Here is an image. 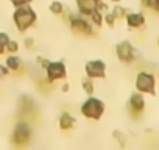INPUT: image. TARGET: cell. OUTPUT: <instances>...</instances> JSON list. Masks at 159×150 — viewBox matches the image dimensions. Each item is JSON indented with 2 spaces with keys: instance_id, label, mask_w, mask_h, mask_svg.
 Wrapping results in <instances>:
<instances>
[{
  "instance_id": "1",
  "label": "cell",
  "mask_w": 159,
  "mask_h": 150,
  "mask_svg": "<svg viewBox=\"0 0 159 150\" xmlns=\"http://www.w3.org/2000/svg\"><path fill=\"white\" fill-rule=\"evenodd\" d=\"M36 19H38L36 17V13H34L33 8H30V5L17 7L16 11H14V14H13V21H14V24H16V27H17V30L20 33H24L30 27H33L34 22H36Z\"/></svg>"
},
{
  "instance_id": "2",
  "label": "cell",
  "mask_w": 159,
  "mask_h": 150,
  "mask_svg": "<svg viewBox=\"0 0 159 150\" xmlns=\"http://www.w3.org/2000/svg\"><path fill=\"white\" fill-rule=\"evenodd\" d=\"M105 113V105L102 100L95 99V97H91L88 99L83 105H81V114L88 119H92V120H98Z\"/></svg>"
},
{
  "instance_id": "3",
  "label": "cell",
  "mask_w": 159,
  "mask_h": 150,
  "mask_svg": "<svg viewBox=\"0 0 159 150\" xmlns=\"http://www.w3.org/2000/svg\"><path fill=\"white\" fill-rule=\"evenodd\" d=\"M69 22H70L72 31L76 33V35H83V36H92L94 35V28H92L94 25H92V22L88 21L83 14H78V16H73L72 14V17L69 19Z\"/></svg>"
},
{
  "instance_id": "4",
  "label": "cell",
  "mask_w": 159,
  "mask_h": 150,
  "mask_svg": "<svg viewBox=\"0 0 159 150\" xmlns=\"http://www.w3.org/2000/svg\"><path fill=\"white\" fill-rule=\"evenodd\" d=\"M31 139V128L27 122H19L16 127H14V131L11 134V141L14 145L17 147H24L30 142Z\"/></svg>"
},
{
  "instance_id": "5",
  "label": "cell",
  "mask_w": 159,
  "mask_h": 150,
  "mask_svg": "<svg viewBox=\"0 0 159 150\" xmlns=\"http://www.w3.org/2000/svg\"><path fill=\"white\" fill-rule=\"evenodd\" d=\"M45 73L47 77L45 80L48 83H53V82H58V80H64L67 77V70H66V64L62 61H53L45 66Z\"/></svg>"
},
{
  "instance_id": "6",
  "label": "cell",
  "mask_w": 159,
  "mask_h": 150,
  "mask_svg": "<svg viewBox=\"0 0 159 150\" xmlns=\"http://www.w3.org/2000/svg\"><path fill=\"white\" fill-rule=\"evenodd\" d=\"M154 86H156V82H154V77L148 72H140L136 78V88L140 91V92H145V94H154Z\"/></svg>"
},
{
  "instance_id": "7",
  "label": "cell",
  "mask_w": 159,
  "mask_h": 150,
  "mask_svg": "<svg viewBox=\"0 0 159 150\" xmlns=\"http://www.w3.org/2000/svg\"><path fill=\"white\" fill-rule=\"evenodd\" d=\"M86 75L89 78H105V72H106V64L102 59H92L86 63Z\"/></svg>"
},
{
  "instance_id": "8",
  "label": "cell",
  "mask_w": 159,
  "mask_h": 150,
  "mask_svg": "<svg viewBox=\"0 0 159 150\" xmlns=\"http://www.w3.org/2000/svg\"><path fill=\"white\" fill-rule=\"evenodd\" d=\"M116 52H117V58L122 61V63H133L136 55H134V49L129 42L123 41L120 44H117L116 47Z\"/></svg>"
},
{
  "instance_id": "9",
  "label": "cell",
  "mask_w": 159,
  "mask_h": 150,
  "mask_svg": "<svg viewBox=\"0 0 159 150\" xmlns=\"http://www.w3.org/2000/svg\"><path fill=\"white\" fill-rule=\"evenodd\" d=\"M143 108H145V100L142 94H137V92L133 94L129 99V111H131L133 119H139L143 113Z\"/></svg>"
},
{
  "instance_id": "10",
  "label": "cell",
  "mask_w": 159,
  "mask_h": 150,
  "mask_svg": "<svg viewBox=\"0 0 159 150\" xmlns=\"http://www.w3.org/2000/svg\"><path fill=\"white\" fill-rule=\"evenodd\" d=\"M76 7H78L80 14L91 16L97 8V2L95 0H76Z\"/></svg>"
},
{
  "instance_id": "11",
  "label": "cell",
  "mask_w": 159,
  "mask_h": 150,
  "mask_svg": "<svg viewBox=\"0 0 159 150\" xmlns=\"http://www.w3.org/2000/svg\"><path fill=\"white\" fill-rule=\"evenodd\" d=\"M125 17H126V24L131 28H140L145 24V17L140 13H131V14H126Z\"/></svg>"
},
{
  "instance_id": "12",
  "label": "cell",
  "mask_w": 159,
  "mask_h": 150,
  "mask_svg": "<svg viewBox=\"0 0 159 150\" xmlns=\"http://www.w3.org/2000/svg\"><path fill=\"white\" fill-rule=\"evenodd\" d=\"M75 127V117L70 113H62L59 116V128L61 130H72Z\"/></svg>"
},
{
  "instance_id": "13",
  "label": "cell",
  "mask_w": 159,
  "mask_h": 150,
  "mask_svg": "<svg viewBox=\"0 0 159 150\" xmlns=\"http://www.w3.org/2000/svg\"><path fill=\"white\" fill-rule=\"evenodd\" d=\"M5 64H7V67H8L10 70L17 72V70H20V67H22V59H20L19 56H16V55H10V56L7 58Z\"/></svg>"
},
{
  "instance_id": "14",
  "label": "cell",
  "mask_w": 159,
  "mask_h": 150,
  "mask_svg": "<svg viewBox=\"0 0 159 150\" xmlns=\"http://www.w3.org/2000/svg\"><path fill=\"white\" fill-rule=\"evenodd\" d=\"M50 13L52 14H55V16H61L62 13H64V7H62V3L61 2H52L50 3Z\"/></svg>"
},
{
  "instance_id": "15",
  "label": "cell",
  "mask_w": 159,
  "mask_h": 150,
  "mask_svg": "<svg viewBox=\"0 0 159 150\" xmlns=\"http://www.w3.org/2000/svg\"><path fill=\"white\" fill-rule=\"evenodd\" d=\"M91 22H92V25H95V27H100L102 24H103V13H100L98 10H95L91 16Z\"/></svg>"
},
{
  "instance_id": "16",
  "label": "cell",
  "mask_w": 159,
  "mask_h": 150,
  "mask_svg": "<svg viewBox=\"0 0 159 150\" xmlns=\"http://www.w3.org/2000/svg\"><path fill=\"white\" fill-rule=\"evenodd\" d=\"M81 85H83V89H84V92H86V94H89V96H91V94L94 92V83H92V78H89V77L83 78Z\"/></svg>"
},
{
  "instance_id": "17",
  "label": "cell",
  "mask_w": 159,
  "mask_h": 150,
  "mask_svg": "<svg viewBox=\"0 0 159 150\" xmlns=\"http://www.w3.org/2000/svg\"><path fill=\"white\" fill-rule=\"evenodd\" d=\"M5 50H7V52H10V53H16V52L19 50V44H17L16 41L10 39V41H8V44L5 45Z\"/></svg>"
},
{
  "instance_id": "18",
  "label": "cell",
  "mask_w": 159,
  "mask_h": 150,
  "mask_svg": "<svg viewBox=\"0 0 159 150\" xmlns=\"http://www.w3.org/2000/svg\"><path fill=\"white\" fill-rule=\"evenodd\" d=\"M112 14H114L116 19H123V17L126 16V11H125V8H122V7H116V8L112 10Z\"/></svg>"
},
{
  "instance_id": "19",
  "label": "cell",
  "mask_w": 159,
  "mask_h": 150,
  "mask_svg": "<svg viewBox=\"0 0 159 150\" xmlns=\"http://www.w3.org/2000/svg\"><path fill=\"white\" fill-rule=\"evenodd\" d=\"M103 19H105V22H106L109 27H112L114 22H116V17H114L112 13H105V17H103Z\"/></svg>"
},
{
  "instance_id": "20",
  "label": "cell",
  "mask_w": 159,
  "mask_h": 150,
  "mask_svg": "<svg viewBox=\"0 0 159 150\" xmlns=\"http://www.w3.org/2000/svg\"><path fill=\"white\" fill-rule=\"evenodd\" d=\"M10 39H11V38H10L7 33L0 31V45H3V47H5V45L8 44V41H10Z\"/></svg>"
},
{
  "instance_id": "21",
  "label": "cell",
  "mask_w": 159,
  "mask_h": 150,
  "mask_svg": "<svg viewBox=\"0 0 159 150\" xmlns=\"http://www.w3.org/2000/svg\"><path fill=\"white\" fill-rule=\"evenodd\" d=\"M10 2L17 8V7H22V5H30V3H31V0H10Z\"/></svg>"
},
{
  "instance_id": "22",
  "label": "cell",
  "mask_w": 159,
  "mask_h": 150,
  "mask_svg": "<svg viewBox=\"0 0 159 150\" xmlns=\"http://www.w3.org/2000/svg\"><path fill=\"white\" fill-rule=\"evenodd\" d=\"M142 5H143L145 8H154L156 0H142Z\"/></svg>"
},
{
  "instance_id": "23",
  "label": "cell",
  "mask_w": 159,
  "mask_h": 150,
  "mask_svg": "<svg viewBox=\"0 0 159 150\" xmlns=\"http://www.w3.org/2000/svg\"><path fill=\"white\" fill-rule=\"evenodd\" d=\"M33 45H34V41H33L31 38H27V39H25V47H27V49H33Z\"/></svg>"
},
{
  "instance_id": "24",
  "label": "cell",
  "mask_w": 159,
  "mask_h": 150,
  "mask_svg": "<svg viewBox=\"0 0 159 150\" xmlns=\"http://www.w3.org/2000/svg\"><path fill=\"white\" fill-rule=\"evenodd\" d=\"M38 61L41 63V66H42L44 69H45V66L48 64V59H45V58H42V56H39V58H38Z\"/></svg>"
},
{
  "instance_id": "25",
  "label": "cell",
  "mask_w": 159,
  "mask_h": 150,
  "mask_svg": "<svg viewBox=\"0 0 159 150\" xmlns=\"http://www.w3.org/2000/svg\"><path fill=\"white\" fill-rule=\"evenodd\" d=\"M5 52H7V50H5V47H3V45H0V55H3Z\"/></svg>"
},
{
  "instance_id": "26",
  "label": "cell",
  "mask_w": 159,
  "mask_h": 150,
  "mask_svg": "<svg viewBox=\"0 0 159 150\" xmlns=\"http://www.w3.org/2000/svg\"><path fill=\"white\" fill-rule=\"evenodd\" d=\"M62 91L67 92V91H69V85H64V86H62Z\"/></svg>"
},
{
  "instance_id": "27",
  "label": "cell",
  "mask_w": 159,
  "mask_h": 150,
  "mask_svg": "<svg viewBox=\"0 0 159 150\" xmlns=\"http://www.w3.org/2000/svg\"><path fill=\"white\" fill-rule=\"evenodd\" d=\"M154 10L159 11V0H156V5H154Z\"/></svg>"
},
{
  "instance_id": "28",
  "label": "cell",
  "mask_w": 159,
  "mask_h": 150,
  "mask_svg": "<svg viewBox=\"0 0 159 150\" xmlns=\"http://www.w3.org/2000/svg\"><path fill=\"white\" fill-rule=\"evenodd\" d=\"M111 2H114V3H119V2H120V0H111Z\"/></svg>"
},
{
  "instance_id": "29",
  "label": "cell",
  "mask_w": 159,
  "mask_h": 150,
  "mask_svg": "<svg viewBox=\"0 0 159 150\" xmlns=\"http://www.w3.org/2000/svg\"><path fill=\"white\" fill-rule=\"evenodd\" d=\"M95 2H97V3H98V2H103V0H95Z\"/></svg>"
},
{
  "instance_id": "30",
  "label": "cell",
  "mask_w": 159,
  "mask_h": 150,
  "mask_svg": "<svg viewBox=\"0 0 159 150\" xmlns=\"http://www.w3.org/2000/svg\"><path fill=\"white\" fill-rule=\"evenodd\" d=\"M0 78H2V72H0Z\"/></svg>"
},
{
  "instance_id": "31",
  "label": "cell",
  "mask_w": 159,
  "mask_h": 150,
  "mask_svg": "<svg viewBox=\"0 0 159 150\" xmlns=\"http://www.w3.org/2000/svg\"><path fill=\"white\" fill-rule=\"evenodd\" d=\"M157 42H159V39H157Z\"/></svg>"
}]
</instances>
